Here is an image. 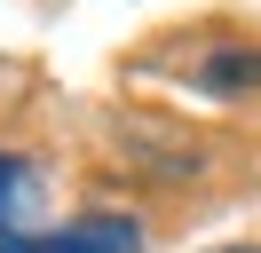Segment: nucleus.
I'll list each match as a JSON object with an SVG mask.
<instances>
[{
    "mask_svg": "<svg viewBox=\"0 0 261 253\" xmlns=\"http://www.w3.org/2000/svg\"><path fill=\"white\" fill-rule=\"evenodd\" d=\"M143 230L127 214H87L64 230H0V253H135Z\"/></svg>",
    "mask_w": 261,
    "mask_h": 253,
    "instance_id": "1",
    "label": "nucleus"
},
{
    "mask_svg": "<svg viewBox=\"0 0 261 253\" xmlns=\"http://www.w3.org/2000/svg\"><path fill=\"white\" fill-rule=\"evenodd\" d=\"M32 198V166L16 150H0V230H16V206Z\"/></svg>",
    "mask_w": 261,
    "mask_h": 253,
    "instance_id": "2",
    "label": "nucleus"
},
{
    "mask_svg": "<svg viewBox=\"0 0 261 253\" xmlns=\"http://www.w3.org/2000/svg\"><path fill=\"white\" fill-rule=\"evenodd\" d=\"M214 253H261V245H214Z\"/></svg>",
    "mask_w": 261,
    "mask_h": 253,
    "instance_id": "3",
    "label": "nucleus"
}]
</instances>
